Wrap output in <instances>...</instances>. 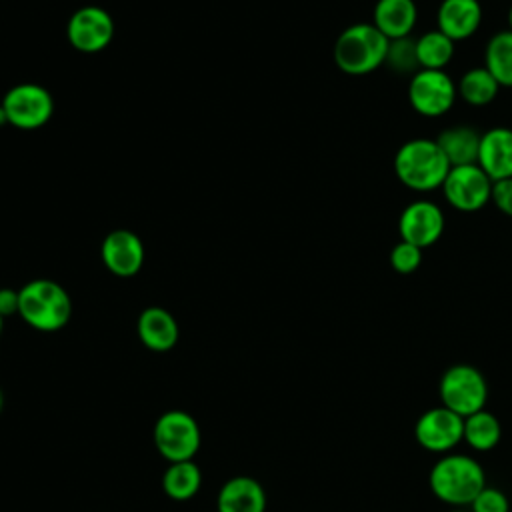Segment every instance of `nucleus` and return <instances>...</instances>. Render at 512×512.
I'll return each instance as SVG.
<instances>
[{
    "instance_id": "obj_1",
    "label": "nucleus",
    "mask_w": 512,
    "mask_h": 512,
    "mask_svg": "<svg viewBox=\"0 0 512 512\" xmlns=\"http://www.w3.org/2000/svg\"><path fill=\"white\" fill-rule=\"evenodd\" d=\"M450 168L438 142L430 138H412L404 142L394 156L396 178L414 192L442 188Z\"/></svg>"
},
{
    "instance_id": "obj_2",
    "label": "nucleus",
    "mask_w": 512,
    "mask_h": 512,
    "mask_svg": "<svg viewBox=\"0 0 512 512\" xmlns=\"http://www.w3.org/2000/svg\"><path fill=\"white\" fill-rule=\"evenodd\" d=\"M18 294V316L34 330L56 332L68 324L72 316V300L56 280H30L18 290Z\"/></svg>"
},
{
    "instance_id": "obj_3",
    "label": "nucleus",
    "mask_w": 512,
    "mask_h": 512,
    "mask_svg": "<svg viewBox=\"0 0 512 512\" xmlns=\"http://www.w3.org/2000/svg\"><path fill=\"white\" fill-rule=\"evenodd\" d=\"M434 496L452 506H470L486 488L482 466L466 454H446L430 470Z\"/></svg>"
},
{
    "instance_id": "obj_4",
    "label": "nucleus",
    "mask_w": 512,
    "mask_h": 512,
    "mask_svg": "<svg viewBox=\"0 0 512 512\" xmlns=\"http://www.w3.org/2000/svg\"><path fill=\"white\" fill-rule=\"evenodd\" d=\"M388 42L374 24H352L334 42V62L348 76H366L386 62Z\"/></svg>"
},
{
    "instance_id": "obj_5",
    "label": "nucleus",
    "mask_w": 512,
    "mask_h": 512,
    "mask_svg": "<svg viewBox=\"0 0 512 512\" xmlns=\"http://www.w3.org/2000/svg\"><path fill=\"white\" fill-rule=\"evenodd\" d=\"M440 402L448 410L466 418L478 410H484L488 398V386L482 372L470 364L450 366L440 380Z\"/></svg>"
},
{
    "instance_id": "obj_6",
    "label": "nucleus",
    "mask_w": 512,
    "mask_h": 512,
    "mask_svg": "<svg viewBox=\"0 0 512 512\" xmlns=\"http://www.w3.org/2000/svg\"><path fill=\"white\" fill-rule=\"evenodd\" d=\"M0 104L6 110L8 124L18 130L42 128L54 114L52 94L36 82H20L8 88Z\"/></svg>"
},
{
    "instance_id": "obj_7",
    "label": "nucleus",
    "mask_w": 512,
    "mask_h": 512,
    "mask_svg": "<svg viewBox=\"0 0 512 512\" xmlns=\"http://www.w3.org/2000/svg\"><path fill=\"white\" fill-rule=\"evenodd\" d=\"M154 444L168 462L192 460L200 448V426L184 410H168L154 424Z\"/></svg>"
},
{
    "instance_id": "obj_8",
    "label": "nucleus",
    "mask_w": 512,
    "mask_h": 512,
    "mask_svg": "<svg viewBox=\"0 0 512 512\" xmlns=\"http://www.w3.org/2000/svg\"><path fill=\"white\" fill-rule=\"evenodd\" d=\"M456 96V84L444 70L420 68L410 76L408 102L422 116L436 118L446 114L454 106Z\"/></svg>"
},
{
    "instance_id": "obj_9",
    "label": "nucleus",
    "mask_w": 512,
    "mask_h": 512,
    "mask_svg": "<svg viewBox=\"0 0 512 512\" xmlns=\"http://www.w3.org/2000/svg\"><path fill=\"white\" fill-rule=\"evenodd\" d=\"M492 184V178L478 164L452 166L442 184V192L456 210L476 212L490 202Z\"/></svg>"
},
{
    "instance_id": "obj_10",
    "label": "nucleus",
    "mask_w": 512,
    "mask_h": 512,
    "mask_svg": "<svg viewBox=\"0 0 512 512\" xmlns=\"http://www.w3.org/2000/svg\"><path fill=\"white\" fill-rule=\"evenodd\" d=\"M114 38V20L102 6H82L68 18L66 40L84 54L104 50Z\"/></svg>"
},
{
    "instance_id": "obj_11",
    "label": "nucleus",
    "mask_w": 512,
    "mask_h": 512,
    "mask_svg": "<svg viewBox=\"0 0 512 512\" xmlns=\"http://www.w3.org/2000/svg\"><path fill=\"white\" fill-rule=\"evenodd\" d=\"M414 436L430 452H450L464 440V418L446 406L430 408L418 418Z\"/></svg>"
},
{
    "instance_id": "obj_12",
    "label": "nucleus",
    "mask_w": 512,
    "mask_h": 512,
    "mask_svg": "<svg viewBox=\"0 0 512 512\" xmlns=\"http://www.w3.org/2000/svg\"><path fill=\"white\" fill-rule=\"evenodd\" d=\"M444 226L446 220L440 206L428 200H416L408 204L398 218L400 238L418 248L436 244L444 232Z\"/></svg>"
},
{
    "instance_id": "obj_13",
    "label": "nucleus",
    "mask_w": 512,
    "mask_h": 512,
    "mask_svg": "<svg viewBox=\"0 0 512 512\" xmlns=\"http://www.w3.org/2000/svg\"><path fill=\"white\" fill-rule=\"evenodd\" d=\"M102 264L118 278L136 276L144 264V244L140 236L128 228L108 232L100 246Z\"/></svg>"
},
{
    "instance_id": "obj_14",
    "label": "nucleus",
    "mask_w": 512,
    "mask_h": 512,
    "mask_svg": "<svg viewBox=\"0 0 512 512\" xmlns=\"http://www.w3.org/2000/svg\"><path fill=\"white\" fill-rule=\"evenodd\" d=\"M492 182L512 176V130L496 126L480 136V150L476 162Z\"/></svg>"
},
{
    "instance_id": "obj_15",
    "label": "nucleus",
    "mask_w": 512,
    "mask_h": 512,
    "mask_svg": "<svg viewBox=\"0 0 512 512\" xmlns=\"http://www.w3.org/2000/svg\"><path fill=\"white\" fill-rule=\"evenodd\" d=\"M140 342L152 352H168L178 342V322L162 306H148L136 320Z\"/></svg>"
},
{
    "instance_id": "obj_16",
    "label": "nucleus",
    "mask_w": 512,
    "mask_h": 512,
    "mask_svg": "<svg viewBox=\"0 0 512 512\" xmlns=\"http://www.w3.org/2000/svg\"><path fill=\"white\" fill-rule=\"evenodd\" d=\"M436 22L438 30L454 42L466 40L482 22V6L478 0H442Z\"/></svg>"
},
{
    "instance_id": "obj_17",
    "label": "nucleus",
    "mask_w": 512,
    "mask_h": 512,
    "mask_svg": "<svg viewBox=\"0 0 512 512\" xmlns=\"http://www.w3.org/2000/svg\"><path fill=\"white\" fill-rule=\"evenodd\" d=\"M218 512H266V492L262 484L250 476H234L226 480L216 496Z\"/></svg>"
},
{
    "instance_id": "obj_18",
    "label": "nucleus",
    "mask_w": 512,
    "mask_h": 512,
    "mask_svg": "<svg viewBox=\"0 0 512 512\" xmlns=\"http://www.w3.org/2000/svg\"><path fill=\"white\" fill-rule=\"evenodd\" d=\"M372 16V24L388 40H396L410 36L418 20V8L414 0H378Z\"/></svg>"
},
{
    "instance_id": "obj_19",
    "label": "nucleus",
    "mask_w": 512,
    "mask_h": 512,
    "mask_svg": "<svg viewBox=\"0 0 512 512\" xmlns=\"http://www.w3.org/2000/svg\"><path fill=\"white\" fill-rule=\"evenodd\" d=\"M480 136L482 134L470 126H450L438 134L436 142L450 166H466L478 162Z\"/></svg>"
},
{
    "instance_id": "obj_20",
    "label": "nucleus",
    "mask_w": 512,
    "mask_h": 512,
    "mask_svg": "<svg viewBox=\"0 0 512 512\" xmlns=\"http://www.w3.org/2000/svg\"><path fill=\"white\" fill-rule=\"evenodd\" d=\"M202 486V472L194 460L170 462L162 476V490L172 500H190Z\"/></svg>"
},
{
    "instance_id": "obj_21",
    "label": "nucleus",
    "mask_w": 512,
    "mask_h": 512,
    "mask_svg": "<svg viewBox=\"0 0 512 512\" xmlns=\"http://www.w3.org/2000/svg\"><path fill=\"white\" fill-rule=\"evenodd\" d=\"M456 90L466 104L480 108L490 104L498 96L500 84L484 66H478V68H470L460 78V82L456 84Z\"/></svg>"
},
{
    "instance_id": "obj_22",
    "label": "nucleus",
    "mask_w": 512,
    "mask_h": 512,
    "mask_svg": "<svg viewBox=\"0 0 512 512\" xmlns=\"http://www.w3.org/2000/svg\"><path fill=\"white\" fill-rule=\"evenodd\" d=\"M484 68L500 86H512V30H502L488 40Z\"/></svg>"
},
{
    "instance_id": "obj_23",
    "label": "nucleus",
    "mask_w": 512,
    "mask_h": 512,
    "mask_svg": "<svg viewBox=\"0 0 512 512\" xmlns=\"http://www.w3.org/2000/svg\"><path fill=\"white\" fill-rule=\"evenodd\" d=\"M454 40L448 38L444 32L430 30L416 38V56L418 64L424 70H444V66L454 56Z\"/></svg>"
},
{
    "instance_id": "obj_24",
    "label": "nucleus",
    "mask_w": 512,
    "mask_h": 512,
    "mask_svg": "<svg viewBox=\"0 0 512 512\" xmlns=\"http://www.w3.org/2000/svg\"><path fill=\"white\" fill-rule=\"evenodd\" d=\"M502 436L498 418L488 410H478L464 418V440L468 446L480 452L492 450Z\"/></svg>"
},
{
    "instance_id": "obj_25",
    "label": "nucleus",
    "mask_w": 512,
    "mask_h": 512,
    "mask_svg": "<svg viewBox=\"0 0 512 512\" xmlns=\"http://www.w3.org/2000/svg\"><path fill=\"white\" fill-rule=\"evenodd\" d=\"M398 74H416L420 70L418 56H416V38L404 36L388 42L386 62Z\"/></svg>"
},
{
    "instance_id": "obj_26",
    "label": "nucleus",
    "mask_w": 512,
    "mask_h": 512,
    "mask_svg": "<svg viewBox=\"0 0 512 512\" xmlns=\"http://www.w3.org/2000/svg\"><path fill=\"white\" fill-rule=\"evenodd\" d=\"M422 264V248L400 240L390 252V266L398 274H412Z\"/></svg>"
},
{
    "instance_id": "obj_27",
    "label": "nucleus",
    "mask_w": 512,
    "mask_h": 512,
    "mask_svg": "<svg viewBox=\"0 0 512 512\" xmlns=\"http://www.w3.org/2000/svg\"><path fill=\"white\" fill-rule=\"evenodd\" d=\"M470 512H508L510 504L502 490L498 488H484L470 504Z\"/></svg>"
},
{
    "instance_id": "obj_28",
    "label": "nucleus",
    "mask_w": 512,
    "mask_h": 512,
    "mask_svg": "<svg viewBox=\"0 0 512 512\" xmlns=\"http://www.w3.org/2000/svg\"><path fill=\"white\" fill-rule=\"evenodd\" d=\"M490 202H494L502 214L512 218V176L504 178V180H496L492 184Z\"/></svg>"
},
{
    "instance_id": "obj_29",
    "label": "nucleus",
    "mask_w": 512,
    "mask_h": 512,
    "mask_svg": "<svg viewBox=\"0 0 512 512\" xmlns=\"http://www.w3.org/2000/svg\"><path fill=\"white\" fill-rule=\"evenodd\" d=\"M18 306H20L18 290H14V288H0V314H2V318L18 314Z\"/></svg>"
},
{
    "instance_id": "obj_30",
    "label": "nucleus",
    "mask_w": 512,
    "mask_h": 512,
    "mask_svg": "<svg viewBox=\"0 0 512 512\" xmlns=\"http://www.w3.org/2000/svg\"><path fill=\"white\" fill-rule=\"evenodd\" d=\"M4 124H8V116H6V110H4V106L0 104V126H4Z\"/></svg>"
},
{
    "instance_id": "obj_31",
    "label": "nucleus",
    "mask_w": 512,
    "mask_h": 512,
    "mask_svg": "<svg viewBox=\"0 0 512 512\" xmlns=\"http://www.w3.org/2000/svg\"><path fill=\"white\" fill-rule=\"evenodd\" d=\"M508 24H510V30H512V6H510V10H508Z\"/></svg>"
},
{
    "instance_id": "obj_32",
    "label": "nucleus",
    "mask_w": 512,
    "mask_h": 512,
    "mask_svg": "<svg viewBox=\"0 0 512 512\" xmlns=\"http://www.w3.org/2000/svg\"><path fill=\"white\" fill-rule=\"evenodd\" d=\"M2 322H4V318H2V314H0V332H2Z\"/></svg>"
},
{
    "instance_id": "obj_33",
    "label": "nucleus",
    "mask_w": 512,
    "mask_h": 512,
    "mask_svg": "<svg viewBox=\"0 0 512 512\" xmlns=\"http://www.w3.org/2000/svg\"><path fill=\"white\" fill-rule=\"evenodd\" d=\"M0 410H2V390H0Z\"/></svg>"
},
{
    "instance_id": "obj_34",
    "label": "nucleus",
    "mask_w": 512,
    "mask_h": 512,
    "mask_svg": "<svg viewBox=\"0 0 512 512\" xmlns=\"http://www.w3.org/2000/svg\"><path fill=\"white\" fill-rule=\"evenodd\" d=\"M452 512H464V510H452Z\"/></svg>"
}]
</instances>
